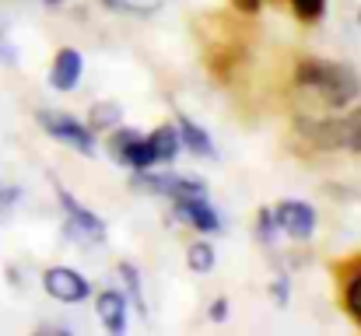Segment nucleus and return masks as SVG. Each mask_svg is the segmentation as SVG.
<instances>
[{
	"mask_svg": "<svg viewBox=\"0 0 361 336\" xmlns=\"http://www.w3.org/2000/svg\"><path fill=\"white\" fill-rule=\"evenodd\" d=\"M295 85L312 92L323 106L330 109H348L355 99L361 95V77L344 67V63H326V60H312L305 56L295 67Z\"/></svg>",
	"mask_w": 361,
	"mask_h": 336,
	"instance_id": "1",
	"label": "nucleus"
},
{
	"mask_svg": "<svg viewBox=\"0 0 361 336\" xmlns=\"http://www.w3.org/2000/svg\"><path fill=\"white\" fill-rule=\"evenodd\" d=\"M35 119H39V126L53 137V140H60L63 147H71V151H78V154H85V158H92V154H99V140H95V130L88 126V123H81V119H74L71 112H60V109H39L35 112Z\"/></svg>",
	"mask_w": 361,
	"mask_h": 336,
	"instance_id": "2",
	"label": "nucleus"
},
{
	"mask_svg": "<svg viewBox=\"0 0 361 336\" xmlns=\"http://www.w3.org/2000/svg\"><path fill=\"white\" fill-rule=\"evenodd\" d=\"M133 186L154 193V197H169V200H183V197H197V193H207L204 179H193V175H179V172H133L130 179Z\"/></svg>",
	"mask_w": 361,
	"mask_h": 336,
	"instance_id": "3",
	"label": "nucleus"
},
{
	"mask_svg": "<svg viewBox=\"0 0 361 336\" xmlns=\"http://www.w3.org/2000/svg\"><path fill=\"white\" fill-rule=\"evenodd\" d=\"M42 287H46L49 298H56L63 305H78V301H85L92 294V280L85 273L71 270V266H49L42 273Z\"/></svg>",
	"mask_w": 361,
	"mask_h": 336,
	"instance_id": "4",
	"label": "nucleus"
},
{
	"mask_svg": "<svg viewBox=\"0 0 361 336\" xmlns=\"http://www.w3.org/2000/svg\"><path fill=\"white\" fill-rule=\"evenodd\" d=\"M56 197H60V207L67 214V231L78 238V242H102L106 238V224L99 214H92L88 207H81L63 186H56Z\"/></svg>",
	"mask_w": 361,
	"mask_h": 336,
	"instance_id": "5",
	"label": "nucleus"
},
{
	"mask_svg": "<svg viewBox=\"0 0 361 336\" xmlns=\"http://www.w3.org/2000/svg\"><path fill=\"white\" fill-rule=\"evenodd\" d=\"M274 218H277L281 235H288L295 242H309L316 235V211L305 200H284V204H277L274 207Z\"/></svg>",
	"mask_w": 361,
	"mask_h": 336,
	"instance_id": "6",
	"label": "nucleus"
},
{
	"mask_svg": "<svg viewBox=\"0 0 361 336\" xmlns=\"http://www.w3.org/2000/svg\"><path fill=\"white\" fill-rule=\"evenodd\" d=\"M172 204H176V218H179V221H186L190 228H197V231H204V235H214V231L225 228L221 218H218V211L207 204V193L183 197V200H172Z\"/></svg>",
	"mask_w": 361,
	"mask_h": 336,
	"instance_id": "7",
	"label": "nucleus"
},
{
	"mask_svg": "<svg viewBox=\"0 0 361 336\" xmlns=\"http://www.w3.org/2000/svg\"><path fill=\"white\" fill-rule=\"evenodd\" d=\"M81 77H85V56H81V49L63 46V49L53 56L49 85H53L56 92H74V88L81 85Z\"/></svg>",
	"mask_w": 361,
	"mask_h": 336,
	"instance_id": "8",
	"label": "nucleus"
},
{
	"mask_svg": "<svg viewBox=\"0 0 361 336\" xmlns=\"http://www.w3.org/2000/svg\"><path fill=\"white\" fill-rule=\"evenodd\" d=\"M126 294L120 291H102L99 298H95V316H99V323L106 326V333L120 336L126 330Z\"/></svg>",
	"mask_w": 361,
	"mask_h": 336,
	"instance_id": "9",
	"label": "nucleus"
},
{
	"mask_svg": "<svg viewBox=\"0 0 361 336\" xmlns=\"http://www.w3.org/2000/svg\"><path fill=\"white\" fill-rule=\"evenodd\" d=\"M176 130H179V140H183V151L197 154V158H214V144H211V133L193 123L190 116H176Z\"/></svg>",
	"mask_w": 361,
	"mask_h": 336,
	"instance_id": "10",
	"label": "nucleus"
},
{
	"mask_svg": "<svg viewBox=\"0 0 361 336\" xmlns=\"http://www.w3.org/2000/svg\"><path fill=\"white\" fill-rule=\"evenodd\" d=\"M147 140H151V151H154V158H158L161 165H172V161L179 158V151H183V140H179L176 123H161V126H154V130L147 133Z\"/></svg>",
	"mask_w": 361,
	"mask_h": 336,
	"instance_id": "11",
	"label": "nucleus"
},
{
	"mask_svg": "<svg viewBox=\"0 0 361 336\" xmlns=\"http://www.w3.org/2000/svg\"><path fill=\"white\" fill-rule=\"evenodd\" d=\"M344 309L361 330V259L351 263V273L344 277Z\"/></svg>",
	"mask_w": 361,
	"mask_h": 336,
	"instance_id": "12",
	"label": "nucleus"
},
{
	"mask_svg": "<svg viewBox=\"0 0 361 336\" xmlns=\"http://www.w3.org/2000/svg\"><path fill=\"white\" fill-rule=\"evenodd\" d=\"M154 165H158V158H154V151H151V140L140 133V137L133 140V147L126 151V158H123V168L147 172V168H154Z\"/></svg>",
	"mask_w": 361,
	"mask_h": 336,
	"instance_id": "13",
	"label": "nucleus"
},
{
	"mask_svg": "<svg viewBox=\"0 0 361 336\" xmlns=\"http://www.w3.org/2000/svg\"><path fill=\"white\" fill-rule=\"evenodd\" d=\"M120 119H123V109L116 102H95V106L88 109V126H92L95 133H106V130L120 126Z\"/></svg>",
	"mask_w": 361,
	"mask_h": 336,
	"instance_id": "14",
	"label": "nucleus"
},
{
	"mask_svg": "<svg viewBox=\"0 0 361 336\" xmlns=\"http://www.w3.org/2000/svg\"><path fill=\"white\" fill-rule=\"evenodd\" d=\"M140 137V130H130V126H113L109 130V137H106V151H109V158L123 165V158H126V151L133 147V140Z\"/></svg>",
	"mask_w": 361,
	"mask_h": 336,
	"instance_id": "15",
	"label": "nucleus"
},
{
	"mask_svg": "<svg viewBox=\"0 0 361 336\" xmlns=\"http://www.w3.org/2000/svg\"><path fill=\"white\" fill-rule=\"evenodd\" d=\"M214 263H218V252H214L211 242H193V245L186 249V266H190L193 273H211Z\"/></svg>",
	"mask_w": 361,
	"mask_h": 336,
	"instance_id": "16",
	"label": "nucleus"
},
{
	"mask_svg": "<svg viewBox=\"0 0 361 336\" xmlns=\"http://www.w3.org/2000/svg\"><path fill=\"white\" fill-rule=\"evenodd\" d=\"M341 147L361 154V106L351 109L348 116H341Z\"/></svg>",
	"mask_w": 361,
	"mask_h": 336,
	"instance_id": "17",
	"label": "nucleus"
},
{
	"mask_svg": "<svg viewBox=\"0 0 361 336\" xmlns=\"http://www.w3.org/2000/svg\"><path fill=\"white\" fill-rule=\"evenodd\" d=\"M99 4L109 11H120V14H151L161 0H99Z\"/></svg>",
	"mask_w": 361,
	"mask_h": 336,
	"instance_id": "18",
	"label": "nucleus"
},
{
	"mask_svg": "<svg viewBox=\"0 0 361 336\" xmlns=\"http://www.w3.org/2000/svg\"><path fill=\"white\" fill-rule=\"evenodd\" d=\"M256 235H259V242H263V245H274V238L281 235L277 218H274V207H263V211L256 214Z\"/></svg>",
	"mask_w": 361,
	"mask_h": 336,
	"instance_id": "19",
	"label": "nucleus"
},
{
	"mask_svg": "<svg viewBox=\"0 0 361 336\" xmlns=\"http://www.w3.org/2000/svg\"><path fill=\"white\" fill-rule=\"evenodd\" d=\"M291 11L298 21H319L326 14V0H291Z\"/></svg>",
	"mask_w": 361,
	"mask_h": 336,
	"instance_id": "20",
	"label": "nucleus"
},
{
	"mask_svg": "<svg viewBox=\"0 0 361 336\" xmlns=\"http://www.w3.org/2000/svg\"><path fill=\"white\" fill-rule=\"evenodd\" d=\"M120 277H123V284H126V291L133 294V305H137V312H144V294H140V273H137V266L120 263Z\"/></svg>",
	"mask_w": 361,
	"mask_h": 336,
	"instance_id": "21",
	"label": "nucleus"
},
{
	"mask_svg": "<svg viewBox=\"0 0 361 336\" xmlns=\"http://www.w3.org/2000/svg\"><path fill=\"white\" fill-rule=\"evenodd\" d=\"M0 63H7V67H14L18 63V49H14V42L7 39V32L0 28Z\"/></svg>",
	"mask_w": 361,
	"mask_h": 336,
	"instance_id": "22",
	"label": "nucleus"
},
{
	"mask_svg": "<svg viewBox=\"0 0 361 336\" xmlns=\"http://www.w3.org/2000/svg\"><path fill=\"white\" fill-rule=\"evenodd\" d=\"M207 319L211 323H225L228 319V298H214L211 309H207Z\"/></svg>",
	"mask_w": 361,
	"mask_h": 336,
	"instance_id": "23",
	"label": "nucleus"
},
{
	"mask_svg": "<svg viewBox=\"0 0 361 336\" xmlns=\"http://www.w3.org/2000/svg\"><path fill=\"white\" fill-rule=\"evenodd\" d=\"M270 294L277 298V305H284V301H288V280L277 277V284H270Z\"/></svg>",
	"mask_w": 361,
	"mask_h": 336,
	"instance_id": "24",
	"label": "nucleus"
},
{
	"mask_svg": "<svg viewBox=\"0 0 361 336\" xmlns=\"http://www.w3.org/2000/svg\"><path fill=\"white\" fill-rule=\"evenodd\" d=\"M232 4H235V11H242V14H256L263 7V0H232Z\"/></svg>",
	"mask_w": 361,
	"mask_h": 336,
	"instance_id": "25",
	"label": "nucleus"
},
{
	"mask_svg": "<svg viewBox=\"0 0 361 336\" xmlns=\"http://www.w3.org/2000/svg\"><path fill=\"white\" fill-rule=\"evenodd\" d=\"M46 4H60V0H46Z\"/></svg>",
	"mask_w": 361,
	"mask_h": 336,
	"instance_id": "26",
	"label": "nucleus"
},
{
	"mask_svg": "<svg viewBox=\"0 0 361 336\" xmlns=\"http://www.w3.org/2000/svg\"><path fill=\"white\" fill-rule=\"evenodd\" d=\"M358 21H361V11H358Z\"/></svg>",
	"mask_w": 361,
	"mask_h": 336,
	"instance_id": "27",
	"label": "nucleus"
}]
</instances>
